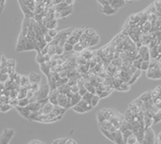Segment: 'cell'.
<instances>
[{
  "mask_svg": "<svg viewBox=\"0 0 161 144\" xmlns=\"http://www.w3.org/2000/svg\"><path fill=\"white\" fill-rule=\"evenodd\" d=\"M50 91H51V89H50V87H49L48 84L41 86L39 91L35 94V100L43 103V104H45L46 102H48V96H49Z\"/></svg>",
  "mask_w": 161,
  "mask_h": 144,
  "instance_id": "6da1fadb",
  "label": "cell"
},
{
  "mask_svg": "<svg viewBox=\"0 0 161 144\" xmlns=\"http://www.w3.org/2000/svg\"><path fill=\"white\" fill-rule=\"evenodd\" d=\"M13 135H15V130L13 129H4L1 135H0V144H9Z\"/></svg>",
  "mask_w": 161,
  "mask_h": 144,
  "instance_id": "7a4b0ae2",
  "label": "cell"
},
{
  "mask_svg": "<svg viewBox=\"0 0 161 144\" xmlns=\"http://www.w3.org/2000/svg\"><path fill=\"white\" fill-rule=\"evenodd\" d=\"M155 141V134L151 127L145 129V135H144V139L143 142L144 144H154Z\"/></svg>",
  "mask_w": 161,
  "mask_h": 144,
  "instance_id": "3957f363",
  "label": "cell"
},
{
  "mask_svg": "<svg viewBox=\"0 0 161 144\" xmlns=\"http://www.w3.org/2000/svg\"><path fill=\"white\" fill-rule=\"evenodd\" d=\"M138 54L141 55L144 61H151L150 48L148 45H142L140 48H138Z\"/></svg>",
  "mask_w": 161,
  "mask_h": 144,
  "instance_id": "277c9868",
  "label": "cell"
},
{
  "mask_svg": "<svg viewBox=\"0 0 161 144\" xmlns=\"http://www.w3.org/2000/svg\"><path fill=\"white\" fill-rule=\"evenodd\" d=\"M147 77L149 79H152V80L161 79V69L160 70L149 69L147 71Z\"/></svg>",
  "mask_w": 161,
  "mask_h": 144,
  "instance_id": "5b68a950",
  "label": "cell"
},
{
  "mask_svg": "<svg viewBox=\"0 0 161 144\" xmlns=\"http://www.w3.org/2000/svg\"><path fill=\"white\" fill-rule=\"evenodd\" d=\"M58 105L59 107L64 108V109H69V104H68V97L66 94H59L58 96Z\"/></svg>",
  "mask_w": 161,
  "mask_h": 144,
  "instance_id": "8992f818",
  "label": "cell"
},
{
  "mask_svg": "<svg viewBox=\"0 0 161 144\" xmlns=\"http://www.w3.org/2000/svg\"><path fill=\"white\" fill-rule=\"evenodd\" d=\"M59 91L58 89L56 90H51L50 93H49V96H48V101L52 103L54 106H57L58 105V96H59Z\"/></svg>",
  "mask_w": 161,
  "mask_h": 144,
  "instance_id": "52a82bcc",
  "label": "cell"
},
{
  "mask_svg": "<svg viewBox=\"0 0 161 144\" xmlns=\"http://www.w3.org/2000/svg\"><path fill=\"white\" fill-rule=\"evenodd\" d=\"M100 11L101 13H105L106 15H114L117 10H115L112 6H110V5H106V6H100Z\"/></svg>",
  "mask_w": 161,
  "mask_h": 144,
  "instance_id": "ba28073f",
  "label": "cell"
},
{
  "mask_svg": "<svg viewBox=\"0 0 161 144\" xmlns=\"http://www.w3.org/2000/svg\"><path fill=\"white\" fill-rule=\"evenodd\" d=\"M114 135V141L113 142L115 144H126V142H125L124 140V137H123V134L122 132L120 131V130L118 129L116 132L113 133Z\"/></svg>",
  "mask_w": 161,
  "mask_h": 144,
  "instance_id": "9c48e42d",
  "label": "cell"
},
{
  "mask_svg": "<svg viewBox=\"0 0 161 144\" xmlns=\"http://www.w3.org/2000/svg\"><path fill=\"white\" fill-rule=\"evenodd\" d=\"M15 109L17 110V112L19 113L24 118H27V119H29L30 116H31V114L33 113V112H31V111H30L27 107H23V108H22V107H18V106H17V107H16Z\"/></svg>",
  "mask_w": 161,
  "mask_h": 144,
  "instance_id": "30bf717a",
  "label": "cell"
},
{
  "mask_svg": "<svg viewBox=\"0 0 161 144\" xmlns=\"http://www.w3.org/2000/svg\"><path fill=\"white\" fill-rule=\"evenodd\" d=\"M54 107H55V106L52 104V103H50L49 101L46 102L41 108V114H43V115H49V114H51L53 112Z\"/></svg>",
  "mask_w": 161,
  "mask_h": 144,
  "instance_id": "8fae6325",
  "label": "cell"
},
{
  "mask_svg": "<svg viewBox=\"0 0 161 144\" xmlns=\"http://www.w3.org/2000/svg\"><path fill=\"white\" fill-rule=\"evenodd\" d=\"M30 82L31 83H39L40 84V81H41V75L37 74V73H30V75H28Z\"/></svg>",
  "mask_w": 161,
  "mask_h": 144,
  "instance_id": "7c38bea8",
  "label": "cell"
},
{
  "mask_svg": "<svg viewBox=\"0 0 161 144\" xmlns=\"http://www.w3.org/2000/svg\"><path fill=\"white\" fill-rule=\"evenodd\" d=\"M108 3L110 6H112L115 10H118L119 8H121L126 4L125 0H108Z\"/></svg>",
  "mask_w": 161,
  "mask_h": 144,
  "instance_id": "4fadbf2b",
  "label": "cell"
},
{
  "mask_svg": "<svg viewBox=\"0 0 161 144\" xmlns=\"http://www.w3.org/2000/svg\"><path fill=\"white\" fill-rule=\"evenodd\" d=\"M39 68H40V71H41L46 77H48V75L51 74V66L47 63V62L39 64Z\"/></svg>",
  "mask_w": 161,
  "mask_h": 144,
  "instance_id": "5bb4252c",
  "label": "cell"
},
{
  "mask_svg": "<svg viewBox=\"0 0 161 144\" xmlns=\"http://www.w3.org/2000/svg\"><path fill=\"white\" fill-rule=\"evenodd\" d=\"M81 55L84 56V57L87 59V60H90V59L93 58V56H94V52L89 50V49H84V50L81 53Z\"/></svg>",
  "mask_w": 161,
  "mask_h": 144,
  "instance_id": "9a60e30c",
  "label": "cell"
},
{
  "mask_svg": "<svg viewBox=\"0 0 161 144\" xmlns=\"http://www.w3.org/2000/svg\"><path fill=\"white\" fill-rule=\"evenodd\" d=\"M150 69L160 70L161 69V62L157 59H151L150 61Z\"/></svg>",
  "mask_w": 161,
  "mask_h": 144,
  "instance_id": "2e32d148",
  "label": "cell"
},
{
  "mask_svg": "<svg viewBox=\"0 0 161 144\" xmlns=\"http://www.w3.org/2000/svg\"><path fill=\"white\" fill-rule=\"evenodd\" d=\"M45 26L49 29H56L58 27V19L54 18V19H47Z\"/></svg>",
  "mask_w": 161,
  "mask_h": 144,
  "instance_id": "e0dca14e",
  "label": "cell"
},
{
  "mask_svg": "<svg viewBox=\"0 0 161 144\" xmlns=\"http://www.w3.org/2000/svg\"><path fill=\"white\" fill-rule=\"evenodd\" d=\"M143 102H150V101H152V92H146V93H144L143 94H141V96L139 97Z\"/></svg>",
  "mask_w": 161,
  "mask_h": 144,
  "instance_id": "ac0fdd59",
  "label": "cell"
},
{
  "mask_svg": "<svg viewBox=\"0 0 161 144\" xmlns=\"http://www.w3.org/2000/svg\"><path fill=\"white\" fill-rule=\"evenodd\" d=\"M100 130H101V132L103 133V135H105V137H106V138H108V139H110V141H114V135H113V133H111V132H110L108 131V130H106V129H103V128H100Z\"/></svg>",
  "mask_w": 161,
  "mask_h": 144,
  "instance_id": "d6986e66",
  "label": "cell"
},
{
  "mask_svg": "<svg viewBox=\"0 0 161 144\" xmlns=\"http://www.w3.org/2000/svg\"><path fill=\"white\" fill-rule=\"evenodd\" d=\"M140 75H141V70H137V71H136V72L134 73V74L132 75V78H130V80L129 81V84H130V85H132V84L138 79Z\"/></svg>",
  "mask_w": 161,
  "mask_h": 144,
  "instance_id": "ffe728a7",
  "label": "cell"
},
{
  "mask_svg": "<svg viewBox=\"0 0 161 144\" xmlns=\"http://www.w3.org/2000/svg\"><path fill=\"white\" fill-rule=\"evenodd\" d=\"M152 124H154V119H152V118L148 116H144V125H145V128H149Z\"/></svg>",
  "mask_w": 161,
  "mask_h": 144,
  "instance_id": "44dd1931",
  "label": "cell"
},
{
  "mask_svg": "<svg viewBox=\"0 0 161 144\" xmlns=\"http://www.w3.org/2000/svg\"><path fill=\"white\" fill-rule=\"evenodd\" d=\"M12 106H11L9 103H2L1 105H0V112L2 113H7L9 112V111L12 109Z\"/></svg>",
  "mask_w": 161,
  "mask_h": 144,
  "instance_id": "7402d4cb",
  "label": "cell"
},
{
  "mask_svg": "<svg viewBox=\"0 0 161 144\" xmlns=\"http://www.w3.org/2000/svg\"><path fill=\"white\" fill-rule=\"evenodd\" d=\"M30 99L28 97H25V98H22V99H18V107H27L29 104H30Z\"/></svg>",
  "mask_w": 161,
  "mask_h": 144,
  "instance_id": "603a6c76",
  "label": "cell"
},
{
  "mask_svg": "<svg viewBox=\"0 0 161 144\" xmlns=\"http://www.w3.org/2000/svg\"><path fill=\"white\" fill-rule=\"evenodd\" d=\"M76 63H77L78 65H86L87 63H88V60L84 58V56L78 55V56H76Z\"/></svg>",
  "mask_w": 161,
  "mask_h": 144,
  "instance_id": "cb8c5ba5",
  "label": "cell"
},
{
  "mask_svg": "<svg viewBox=\"0 0 161 144\" xmlns=\"http://www.w3.org/2000/svg\"><path fill=\"white\" fill-rule=\"evenodd\" d=\"M130 85L129 84V82H123L121 84V86L117 90L121 92H128V91H130Z\"/></svg>",
  "mask_w": 161,
  "mask_h": 144,
  "instance_id": "d4e9b609",
  "label": "cell"
},
{
  "mask_svg": "<svg viewBox=\"0 0 161 144\" xmlns=\"http://www.w3.org/2000/svg\"><path fill=\"white\" fill-rule=\"evenodd\" d=\"M138 142V139L137 137H136V135L134 134L130 135L129 137H128V139L126 141V144H135Z\"/></svg>",
  "mask_w": 161,
  "mask_h": 144,
  "instance_id": "484cf974",
  "label": "cell"
},
{
  "mask_svg": "<svg viewBox=\"0 0 161 144\" xmlns=\"http://www.w3.org/2000/svg\"><path fill=\"white\" fill-rule=\"evenodd\" d=\"M84 87L86 88V90L88 92H90V93L92 94H96V88L92 85V84L90 82H86V83H84Z\"/></svg>",
  "mask_w": 161,
  "mask_h": 144,
  "instance_id": "4316f807",
  "label": "cell"
},
{
  "mask_svg": "<svg viewBox=\"0 0 161 144\" xmlns=\"http://www.w3.org/2000/svg\"><path fill=\"white\" fill-rule=\"evenodd\" d=\"M47 49H48V54L51 56L56 55V46L55 45H53V44H51V43H50V44L47 45Z\"/></svg>",
  "mask_w": 161,
  "mask_h": 144,
  "instance_id": "83f0119b",
  "label": "cell"
},
{
  "mask_svg": "<svg viewBox=\"0 0 161 144\" xmlns=\"http://www.w3.org/2000/svg\"><path fill=\"white\" fill-rule=\"evenodd\" d=\"M99 40H100V37H99V35H95V36L93 37H91L90 39H89V46H95L96 44H98L99 43Z\"/></svg>",
  "mask_w": 161,
  "mask_h": 144,
  "instance_id": "f1b7e54d",
  "label": "cell"
},
{
  "mask_svg": "<svg viewBox=\"0 0 161 144\" xmlns=\"http://www.w3.org/2000/svg\"><path fill=\"white\" fill-rule=\"evenodd\" d=\"M84 34L87 35V37H89V38H91V37L95 36V35H97L96 32L94 31V30L92 29H84Z\"/></svg>",
  "mask_w": 161,
  "mask_h": 144,
  "instance_id": "f546056e",
  "label": "cell"
},
{
  "mask_svg": "<svg viewBox=\"0 0 161 144\" xmlns=\"http://www.w3.org/2000/svg\"><path fill=\"white\" fill-rule=\"evenodd\" d=\"M93 96H94V94L90 93V92H87V93L84 94L82 98H83L84 100H86V101H87L88 103H91V99H92V97H93Z\"/></svg>",
  "mask_w": 161,
  "mask_h": 144,
  "instance_id": "4dcf8cb0",
  "label": "cell"
},
{
  "mask_svg": "<svg viewBox=\"0 0 161 144\" xmlns=\"http://www.w3.org/2000/svg\"><path fill=\"white\" fill-rule=\"evenodd\" d=\"M64 53V49H63V46L61 45H57L56 46V55H59V56H61L63 55Z\"/></svg>",
  "mask_w": 161,
  "mask_h": 144,
  "instance_id": "1f68e13d",
  "label": "cell"
},
{
  "mask_svg": "<svg viewBox=\"0 0 161 144\" xmlns=\"http://www.w3.org/2000/svg\"><path fill=\"white\" fill-rule=\"evenodd\" d=\"M68 137H61V138H57L52 142V144H66Z\"/></svg>",
  "mask_w": 161,
  "mask_h": 144,
  "instance_id": "d6a6232c",
  "label": "cell"
},
{
  "mask_svg": "<svg viewBox=\"0 0 161 144\" xmlns=\"http://www.w3.org/2000/svg\"><path fill=\"white\" fill-rule=\"evenodd\" d=\"M99 100H100V96H98V94H94L93 97H92L91 99V105L92 107H96V106L98 105V103H99Z\"/></svg>",
  "mask_w": 161,
  "mask_h": 144,
  "instance_id": "836d02e7",
  "label": "cell"
},
{
  "mask_svg": "<svg viewBox=\"0 0 161 144\" xmlns=\"http://www.w3.org/2000/svg\"><path fill=\"white\" fill-rule=\"evenodd\" d=\"M84 49H86V48L84 47V45L82 44L81 42H79V43H77V44L74 45V51L75 52H78V53H82V52H83Z\"/></svg>",
  "mask_w": 161,
  "mask_h": 144,
  "instance_id": "e575fe53",
  "label": "cell"
},
{
  "mask_svg": "<svg viewBox=\"0 0 161 144\" xmlns=\"http://www.w3.org/2000/svg\"><path fill=\"white\" fill-rule=\"evenodd\" d=\"M35 61L37 62L39 64H42V63H45V59H44V56H43L40 53H37V56H35Z\"/></svg>",
  "mask_w": 161,
  "mask_h": 144,
  "instance_id": "d590c367",
  "label": "cell"
},
{
  "mask_svg": "<svg viewBox=\"0 0 161 144\" xmlns=\"http://www.w3.org/2000/svg\"><path fill=\"white\" fill-rule=\"evenodd\" d=\"M63 49H64V52H71V51H74V45L70 44V43L68 42H65L64 45H63Z\"/></svg>",
  "mask_w": 161,
  "mask_h": 144,
  "instance_id": "8d00e7d4",
  "label": "cell"
},
{
  "mask_svg": "<svg viewBox=\"0 0 161 144\" xmlns=\"http://www.w3.org/2000/svg\"><path fill=\"white\" fill-rule=\"evenodd\" d=\"M47 34L50 35L52 38H55L57 35L59 34V32L57 31V29H49L48 32H47Z\"/></svg>",
  "mask_w": 161,
  "mask_h": 144,
  "instance_id": "74e56055",
  "label": "cell"
},
{
  "mask_svg": "<svg viewBox=\"0 0 161 144\" xmlns=\"http://www.w3.org/2000/svg\"><path fill=\"white\" fill-rule=\"evenodd\" d=\"M150 69V61H143L141 63V67H140V70L141 71H148Z\"/></svg>",
  "mask_w": 161,
  "mask_h": 144,
  "instance_id": "f35d334b",
  "label": "cell"
},
{
  "mask_svg": "<svg viewBox=\"0 0 161 144\" xmlns=\"http://www.w3.org/2000/svg\"><path fill=\"white\" fill-rule=\"evenodd\" d=\"M9 104L12 106L13 108H16L18 106V98H10Z\"/></svg>",
  "mask_w": 161,
  "mask_h": 144,
  "instance_id": "ab89813d",
  "label": "cell"
},
{
  "mask_svg": "<svg viewBox=\"0 0 161 144\" xmlns=\"http://www.w3.org/2000/svg\"><path fill=\"white\" fill-rule=\"evenodd\" d=\"M79 87H80V90H79V93L78 94H80V96H82V97H83L88 91L86 90V88L84 87V85H79Z\"/></svg>",
  "mask_w": 161,
  "mask_h": 144,
  "instance_id": "60d3db41",
  "label": "cell"
},
{
  "mask_svg": "<svg viewBox=\"0 0 161 144\" xmlns=\"http://www.w3.org/2000/svg\"><path fill=\"white\" fill-rule=\"evenodd\" d=\"M40 87H41V86H40L39 83H31V88H30V89L33 90L35 93H37V92L40 89Z\"/></svg>",
  "mask_w": 161,
  "mask_h": 144,
  "instance_id": "b9f144b4",
  "label": "cell"
},
{
  "mask_svg": "<svg viewBox=\"0 0 161 144\" xmlns=\"http://www.w3.org/2000/svg\"><path fill=\"white\" fill-rule=\"evenodd\" d=\"M16 62L15 59H7V67L8 68H15Z\"/></svg>",
  "mask_w": 161,
  "mask_h": 144,
  "instance_id": "7bdbcfd3",
  "label": "cell"
},
{
  "mask_svg": "<svg viewBox=\"0 0 161 144\" xmlns=\"http://www.w3.org/2000/svg\"><path fill=\"white\" fill-rule=\"evenodd\" d=\"M79 90H80V87H79L78 84H76V85H73V86L70 87V91H71V93H73V94H78Z\"/></svg>",
  "mask_w": 161,
  "mask_h": 144,
  "instance_id": "ee69618b",
  "label": "cell"
},
{
  "mask_svg": "<svg viewBox=\"0 0 161 144\" xmlns=\"http://www.w3.org/2000/svg\"><path fill=\"white\" fill-rule=\"evenodd\" d=\"M141 63H142V62H140L139 60H133V61L132 62V66L134 67V68H136L137 70H140Z\"/></svg>",
  "mask_w": 161,
  "mask_h": 144,
  "instance_id": "f6af8a7d",
  "label": "cell"
},
{
  "mask_svg": "<svg viewBox=\"0 0 161 144\" xmlns=\"http://www.w3.org/2000/svg\"><path fill=\"white\" fill-rule=\"evenodd\" d=\"M35 92L33 91V90L31 89H29L28 90V92H27V97H28L29 99H32V98H34L35 97Z\"/></svg>",
  "mask_w": 161,
  "mask_h": 144,
  "instance_id": "bcb514c9",
  "label": "cell"
},
{
  "mask_svg": "<svg viewBox=\"0 0 161 144\" xmlns=\"http://www.w3.org/2000/svg\"><path fill=\"white\" fill-rule=\"evenodd\" d=\"M53 39L54 38H52V37L48 34H44V40H45L46 42H47V44H50V43L53 41Z\"/></svg>",
  "mask_w": 161,
  "mask_h": 144,
  "instance_id": "7dc6e473",
  "label": "cell"
},
{
  "mask_svg": "<svg viewBox=\"0 0 161 144\" xmlns=\"http://www.w3.org/2000/svg\"><path fill=\"white\" fill-rule=\"evenodd\" d=\"M97 1L100 6H106V5H110L108 0H97Z\"/></svg>",
  "mask_w": 161,
  "mask_h": 144,
  "instance_id": "c3c4849f",
  "label": "cell"
},
{
  "mask_svg": "<svg viewBox=\"0 0 161 144\" xmlns=\"http://www.w3.org/2000/svg\"><path fill=\"white\" fill-rule=\"evenodd\" d=\"M52 4H53V6H57V5L61 4L63 2V0H51Z\"/></svg>",
  "mask_w": 161,
  "mask_h": 144,
  "instance_id": "681fc988",
  "label": "cell"
},
{
  "mask_svg": "<svg viewBox=\"0 0 161 144\" xmlns=\"http://www.w3.org/2000/svg\"><path fill=\"white\" fill-rule=\"evenodd\" d=\"M63 1L69 6H73V4L75 3V0H63Z\"/></svg>",
  "mask_w": 161,
  "mask_h": 144,
  "instance_id": "f907efd6",
  "label": "cell"
},
{
  "mask_svg": "<svg viewBox=\"0 0 161 144\" xmlns=\"http://www.w3.org/2000/svg\"><path fill=\"white\" fill-rule=\"evenodd\" d=\"M66 144H78L74 139H72V138H69L68 137V139H67V142Z\"/></svg>",
  "mask_w": 161,
  "mask_h": 144,
  "instance_id": "816d5d0a",
  "label": "cell"
},
{
  "mask_svg": "<svg viewBox=\"0 0 161 144\" xmlns=\"http://www.w3.org/2000/svg\"><path fill=\"white\" fill-rule=\"evenodd\" d=\"M125 1H132V0H125Z\"/></svg>",
  "mask_w": 161,
  "mask_h": 144,
  "instance_id": "f5cc1de1",
  "label": "cell"
},
{
  "mask_svg": "<svg viewBox=\"0 0 161 144\" xmlns=\"http://www.w3.org/2000/svg\"><path fill=\"white\" fill-rule=\"evenodd\" d=\"M158 144H161V142H158Z\"/></svg>",
  "mask_w": 161,
  "mask_h": 144,
  "instance_id": "db71d44e",
  "label": "cell"
}]
</instances>
